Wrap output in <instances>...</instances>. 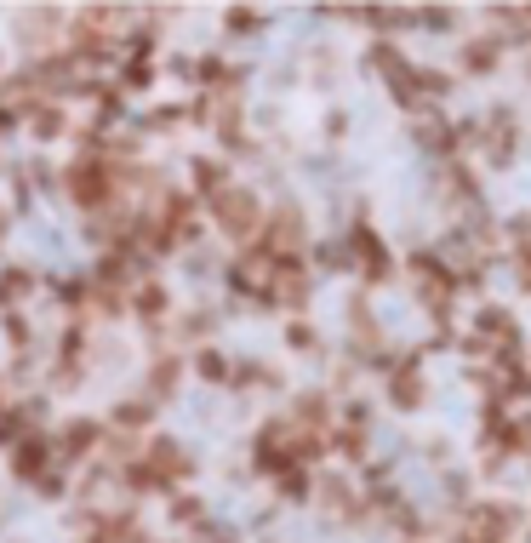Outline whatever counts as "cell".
I'll use <instances>...</instances> for the list:
<instances>
[{
  "instance_id": "6da1fadb",
  "label": "cell",
  "mask_w": 531,
  "mask_h": 543,
  "mask_svg": "<svg viewBox=\"0 0 531 543\" xmlns=\"http://www.w3.org/2000/svg\"><path fill=\"white\" fill-rule=\"evenodd\" d=\"M212 207H217V229L235 240H252L263 229V212H257L252 189H223V195H212Z\"/></svg>"
},
{
  "instance_id": "7a4b0ae2",
  "label": "cell",
  "mask_w": 531,
  "mask_h": 543,
  "mask_svg": "<svg viewBox=\"0 0 531 543\" xmlns=\"http://www.w3.org/2000/svg\"><path fill=\"white\" fill-rule=\"evenodd\" d=\"M52 458V446H46V434H29V441L18 446V458H12V469L18 474H40V464Z\"/></svg>"
},
{
  "instance_id": "3957f363",
  "label": "cell",
  "mask_w": 531,
  "mask_h": 543,
  "mask_svg": "<svg viewBox=\"0 0 531 543\" xmlns=\"http://www.w3.org/2000/svg\"><path fill=\"white\" fill-rule=\"evenodd\" d=\"M92 446H98V424H69V429H63V446H58V452H63V458H86Z\"/></svg>"
},
{
  "instance_id": "277c9868",
  "label": "cell",
  "mask_w": 531,
  "mask_h": 543,
  "mask_svg": "<svg viewBox=\"0 0 531 543\" xmlns=\"http://www.w3.org/2000/svg\"><path fill=\"white\" fill-rule=\"evenodd\" d=\"M132 304H138V315H143V320H160V315H166V292H160V287L132 292Z\"/></svg>"
},
{
  "instance_id": "5b68a950",
  "label": "cell",
  "mask_w": 531,
  "mask_h": 543,
  "mask_svg": "<svg viewBox=\"0 0 531 543\" xmlns=\"http://www.w3.org/2000/svg\"><path fill=\"white\" fill-rule=\"evenodd\" d=\"M417 401H423V377L400 372V377H394V406H417Z\"/></svg>"
},
{
  "instance_id": "8992f818",
  "label": "cell",
  "mask_w": 531,
  "mask_h": 543,
  "mask_svg": "<svg viewBox=\"0 0 531 543\" xmlns=\"http://www.w3.org/2000/svg\"><path fill=\"white\" fill-rule=\"evenodd\" d=\"M29 126H35V138L46 143V138H58V132H63V115H58V109H35Z\"/></svg>"
},
{
  "instance_id": "52a82bcc",
  "label": "cell",
  "mask_w": 531,
  "mask_h": 543,
  "mask_svg": "<svg viewBox=\"0 0 531 543\" xmlns=\"http://www.w3.org/2000/svg\"><path fill=\"white\" fill-rule=\"evenodd\" d=\"M337 452H343V458H366V441H360V429H343V434H337Z\"/></svg>"
},
{
  "instance_id": "ba28073f",
  "label": "cell",
  "mask_w": 531,
  "mask_h": 543,
  "mask_svg": "<svg viewBox=\"0 0 531 543\" xmlns=\"http://www.w3.org/2000/svg\"><path fill=\"white\" fill-rule=\"evenodd\" d=\"M200 372H206L212 384H223V377H229V366H223V355H200Z\"/></svg>"
}]
</instances>
